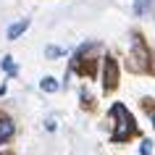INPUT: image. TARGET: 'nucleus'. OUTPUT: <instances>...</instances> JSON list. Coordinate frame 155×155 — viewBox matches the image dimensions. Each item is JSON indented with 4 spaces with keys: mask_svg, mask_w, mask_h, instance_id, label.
<instances>
[{
    "mask_svg": "<svg viewBox=\"0 0 155 155\" xmlns=\"http://www.w3.org/2000/svg\"><path fill=\"white\" fill-rule=\"evenodd\" d=\"M40 87H42V90H45V92H55V90H58V82H55V79H53V76H45V79H42V84H40Z\"/></svg>",
    "mask_w": 155,
    "mask_h": 155,
    "instance_id": "obj_6",
    "label": "nucleus"
},
{
    "mask_svg": "<svg viewBox=\"0 0 155 155\" xmlns=\"http://www.w3.org/2000/svg\"><path fill=\"white\" fill-rule=\"evenodd\" d=\"M3 68H5V71H8V74H16V66L11 63L8 58H3Z\"/></svg>",
    "mask_w": 155,
    "mask_h": 155,
    "instance_id": "obj_8",
    "label": "nucleus"
},
{
    "mask_svg": "<svg viewBox=\"0 0 155 155\" xmlns=\"http://www.w3.org/2000/svg\"><path fill=\"white\" fill-rule=\"evenodd\" d=\"M153 153V145L150 142H142V150H139V155H150Z\"/></svg>",
    "mask_w": 155,
    "mask_h": 155,
    "instance_id": "obj_9",
    "label": "nucleus"
},
{
    "mask_svg": "<svg viewBox=\"0 0 155 155\" xmlns=\"http://www.w3.org/2000/svg\"><path fill=\"white\" fill-rule=\"evenodd\" d=\"M113 116L118 118V121H116V131H113V142H121V139H126L131 131H134V124H131V116L126 113L124 105H116Z\"/></svg>",
    "mask_w": 155,
    "mask_h": 155,
    "instance_id": "obj_1",
    "label": "nucleus"
},
{
    "mask_svg": "<svg viewBox=\"0 0 155 155\" xmlns=\"http://www.w3.org/2000/svg\"><path fill=\"white\" fill-rule=\"evenodd\" d=\"M11 134H13V121L0 118V145H3L5 139H11Z\"/></svg>",
    "mask_w": 155,
    "mask_h": 155,
    "instance_id": "obj_5",
    "label": "nucleus"
},
{
    "mask_svg": "<svg viewBox=\"0 0 155 155\" xmlns=\"http://www.w3.org/2000/svg\"><path fill=\"white\" fill-rule=\"evenodd\" d=\"M105 87H108V90H113V87H116V61H113V58H108V61H105Z\"/></svg>",
    "mask_w": 155,
    "mask_h": 155,
    "instance_id": "obj_3",
    "label": "nucleus"
},
{
    "mask_svg": "<svg viewBox=\"0 0 155 155\" xmlns=\"http://www.w3.org/2000/svg\"><path fill=\"white\" fill-rule=\"evenodd\" d=\"M147 66H150V53L145 50V45L142 42H134V63H131V68L134 71H145Z\"/></svg>",
    "mask_w": 155,
    "mask_h": 155,
    "instance_id": "obj_2",
    "label": "nucleus"
},
{
    "mask_svg": "<svg viewBox=\"0 0 155 155\" xmlns=\"http://www.w3.org/2000/svg\"><path fill=\"white\" fill-rule=\"evenodd\" d=\"M45 55H48V58H61V55H63V50L55 48V45H50V48H45Z\"/></svg>",
    "mask_w": 155,
    "mask_h": 155,
    "instance_id": "obj_7",
    "label": "nucleus"
},
{
    "mask_svg": "<svg viewBox=\"0 0 155 155\" xmlns=\"http://www.w3.org/2000/svg\"><path fill=\"white\" fill-rule=\"evenodd\" d=\"M26 26H29V18H24V21H16V24L8 29V40H16V37H21V34L26 32Z\"/></svg>",
    "mask_w": 155,
    "mask_h": 155,
    "instance_id": "obj_4",
    "label": "nucleus"
},
{
    "mask_svg": "<svg viewBox=\"0 0 155 155\" xmlns=\"http://www.w3.org/2000/svg\"><path fill=\"white\" fill-rule=\"evenodd\" d=\"M153 126H155V116H153Z\"/></svg>",
    "mask_w": 155,
    "mask_h": 155,
    "instance_id": "obj_10",
    "label": "nucleus"
}]
</instances>
